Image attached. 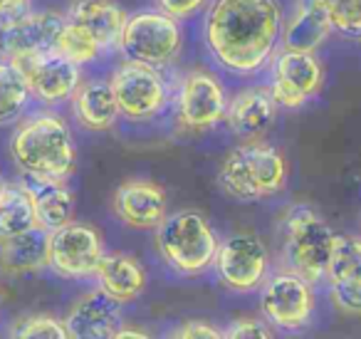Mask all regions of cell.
Returning <instances> with one entry per match:
<instances>
[{
  "instance_id": "cell-5",
  "label": "cell",
  "mask_w": 361,
  "mask_h": 339,
  "mask_svg": "<svg viewBox=\"0 0 361 339\" xmlns=\"http://www.w3.org/2000/svg\"><path fill=\"white\" fill-rule=\"evenodd\" d=\"M285 230V263L292 273L310 282L326 278L336 233L307 206H295L282 220Z\"/></svg>"
},
{
  "instance_id": "cell-3",
  "label": "cell",
  "mask_w": 361,
  "mask_h": 339,
  "mask_svg": "<svg viewBox=\"0 0 361 339\" xmlns=\"http://www.w3.org/2000/svg\"><path fill=\"white\" fill-rule=\"evenodd\" d=\"M218 184L231 198L240 203H255L275 196L287 184V161L275 146L250 141L223 159Z\"/></svg>"
},
{
  "instance_id": "cell-12",
  "label": "cell",
  "mask_w": 361,
  "mask_h": 339,
  "mask_svg": "<svg viewBox=\"0 0 361 339\" xmlns=\"http://www.w3.org/2000/svg\"><path fill=\"white\" fill-rule=\"evenodd\" d=\"M324 85V70L314 52L282 50L272 57L270 95L282 109H300L314 100Z\"/></svg>"
},
{
  "instance_id": "cell-29",
  "label": "cell",
  "mask_w": 361,
  "mask_h": 339,
  "mask_svg": "<svg viewBox=\"0 0 361 339\" xmlns=\"http://www.w3.org/2000/svg\"><path fill=\"white\" fill-rule=\"evenodd\" d=\"M11 337H23V339H65L70 337L67 332L65 319L52 317V314H32L18 322V327L11 332Z\"/></svg>"
},
{
  "instance_id": "cell-25",
  "label": "cell",
  "mask_w": 361,
  "mask_h": 339,
  "mask_svg": "<svg viewBox=\"0 0 361 339\" xmlns=\"http://www.w3.org/2000/svg\"><path fill=\"white\" fill-rule=\"evenodd\" d=\"M37 225L32 201L23 186H6L0 196V238H11Z\"/></svg>"
},
{
  "instance_id": "cell-8",
  "label": "cell",
  "mask_w": 361,
  "mask_h": 339,
  "mask_svg": "<svg viewBox=\"0 0 361 339\" xmlns=\"http://www.w3.org/2000/svg\"><path fill=\"white\" fill-rule=\"evenodd\" d=\"M218 280L233 292H255L262 287L270 268V253L260 235L250 230L231 233L218 243L216 263Z\"/></svg>"
},
{
  "instance_id": "cell-10",
  "label": "cell",
  "mask_w": 361,
  "mask_h": 339,
  "mask_svg": "<svg viewBox=\"0 0 361 339\" xmlns=\"http://www.w3.org/2000/svg\"><path fill=\"white\" fill-rule=\"evenodd\" d=\"M260 309L267 324L295 332L312 322L314 314V290L302 275L285 270L265 278L260 290Z\"/></svg>"
},
{
  "instance_id": "cell-22",
  "label": "cell",
  "mask_w": 361,
  "mask_h": 339,
  "mask_svg": "<svg viewBox=\"0 0 361 339\" xmlns=\"http://www.w3.org/2000/svg\"><path fill=\"white\" fill-rule=\"evenodd\" d=\"M99 287L116 302H134L146 287V273L136 258L126 253H104L94 270Z\"/></svg>"
},
{
  "instance_id": "cell-17",
  "label": "cell",
  "mask_w": 361,
  "mask_h": 339,
  "mask_svg": "<svg viewBox=\"0 0 361 339\" xmlns=\"http://www.w3.org/2000/svg\"><path fill=\"white\" fill-rule=\"evenodd\" d=\"M67 20L80 25L102 52L119 50L121 32L129 20L116 0H72L67 8Z\"/></svg>"
},
{
  "instance_id": "cell-32",
  "label": "cell",
  "mask_w": 361,
  "mask_h": 339,
  "mask_svg": "<svg viewBox=\"0 0 361 339\" xmlns=\"http://www.w3.org/2000/svg\"><path fill=\"white\" fill-rule=\"evenodd\" d=\"M208 3L211 0H156V8L176 20H188V18L206 11Z\"/></svg>"
},
{
  "instance_id": "cell-2",
  "label": "cell",
  "mask_w": 361,
  "mask_h": 339,
  "mask_svg": "<svg viewBox=\"0 0 361 339\" xmlns=\"http://www.w3.org/2000/svg\"><path fill=\"white\" fill-rule=\"evenodd\" d=\"M11 154L23 174L50 179H67L77 164L75 136L67 121L52 112H37L18 124Z\"/></svg>"
},
{
  "instance_id": "cell-37",
  "label": "cell",
  "mask_w": 361,
  "mask_h": 339,
  "mask_svg": "<svg viewBox=\"0 0 361 339\" xmlns=\"http://www.w3.org/2000/svg\"><path fill=\"white\" fill-rule=\"evenodd\" d=\"M0 278H3V268H0Z\"/></svg>"
},
{
  "instance_id": "cell-4",
  "label": "cell",
  "mask_w": 361,
  "mask_h": 339,
  "mask_svg": "<svg viewBox=\"0 0 361 339\" xmlns=\"http://www.w3.org/2000/svg\"><path fill=\"white\" fill-rule=\"evenodd\" d=\"M156 250L173 273L196 278L213 268L218 243L211 223L198 210H178L154 230Z\"/></svg>"
},
{
  "instance_id": "cell-16",
  "label": "cell",
  "mask_w": 361,
  "mask_h": 339,
  "mask_svg": "<svg viewBox=\"0 0 361 339\" xmlns=\"http://www.w3.org/2000/svg\"><path fill=\"white\" fill-rule=\"evenodd\" d=\"M67 332L75 339H109L119 332L121 302L104 292L102 287L82 295L70 307L65 317Z\"/></svg>"
},
{
  "instance_id": "cell-13",
  "label": "cell",
  "mask_w": 361,
  "mask_h": 339,
  "mask_svg": "<svg viewBox=\"0 0 361 339\" xmlns=\"http://www.w3.org/2000/svg\"><path fill=\"white\" fill-rule=\"evenodd\" d=\"M65 23L67 16L55 11L20 13V16L3 18L0 20V57L18 60L25 55L52 52Z\"/></svg>"
},
{
  "instance_id": "cell-28",
  "label": "cell",
  "mask_w": 361,
  "mask_h": 339,
  "mask_svg": "<svg viewBox=\"0 0 361 339\" xmlns=\"http://www.w3.org/2000/svg\"><path fill=\"white\" fill-rule=\"evenodd\" d=\"M331 28L349 40H361V0H324Z\"/></svg>"
},
{
  "instance_id": "cell-35",
  "label": "cell",
  "mask_w": 361,
  "mask_h": 339,
  "mask_svg": "<svg viewBox=\"0 0 361 339\" xmlns=\"http://www.w3.org/2000/svg\"><path fill=\"white\" fill-rule=\"evenodd\" d=\"M141 337H149V332H144V329H129L121 324L119 332L114 334V339H141Z\"/></svg>"
},
{
  "instance_id": "cell-26",
  "label": "cell",
  "mask_w": 361,
  "mask_h": 339,
  "mask_svg": "<svg viewBox=\"0 0 361 339\" xmlns=\"http://www.w3.org/2000/svg\"><path fill=\"white\" fill-rule=\"evenodd\" d=\"M326 278L329 282H361V235H336Z\"/></svg>"
},
{
  "instance_id": "cell-19",
  "label": "cell",
  "mask_w": 361,
  "mask_h": 339,
  "mask_svg": "<svg viewBox=\"0 0 361 339\" xmlns=\"http://www.w3.org/2000/svg\"><path fill=\"white\" fill-rule=\"evenodd\" d=\"M67 179H50V176L23 174V189L27 191L32 201V208L37 215V225L45 230H55L75 218V196Z\"/></svg>"
},
{
  "instance_id": "cell-27",
  "label": "cell",
  "mask_w": 361,
  "mask_h": 339,
  "mask_svg": "<svg viewBox=\"0 0 361 339\" xmlns=\"http://www.w3.org/2000/svg\"><path fill=\"white\" fill-rule=\"evenodd\" d=\"M55 52L67 57V60H72L80 67L90 65V62H97L102 57L99 45L72 20H67L65 25H62L60 35H57V42H55Z\"/></svg>"
},
{
  "instance_id": "cell-23",
  "label": "cell",
  "mask_w": 361,
  "mask_h": 339,
  "mask_svg": "<svg viewBox=\"0 0 361 339\" xmlns=\"http://www.w3.org/2000/svg\"><path fill=\"white\" fill-rule=\"evenodd\" d=\"M47 245H50V230L42 225H32L11 238H0V268L11 275L47 268Z\"/></svg>"
},
{
  "instance_id": "cell-6",
  "label": "cell",
  "mask_w": 361,
  "mask_h": 339,
  "mask_svg": "<svg viewBox=\"0 0 361 339\" xmlns=\"http://www.w3.org/2000/svg\"><path fill=\"white\" fill-rule=\"evenodd\" d=\"M178 23L161 11L129 16L119 42L121 55L156 70L173 65L183 50V30Z\"/></svg>"
},
{
  "instance_id": "cell-1",
  "label": "cell",
  "mask_w": 361,
  "mask_h": 339,
  "mask_svg": "<svg viewBox=\"0 0 361 339\" xmlns=\"http://www.w3.org/2000/svg\"><path fill=\"white\" fill-rule=\"evenodd\" d=\"M285 13L280 0H211L203 42L211 57L233 75H257L282 45Z\"/></svg>"
},
{
  "instance_id": "cell-20",
  "label": "cell",
  "mask_w": 361,
  "mask_h": 339,
  "mask_svg": "<svg viewBox=\"0 0 361 339\" xmlns=\"http://www.w3.org/2000/svg\"><path fill=\"white\" fill-rule=\"evenodd\" d=\"M70 102L75 119L87 131H109L119 119V105L109 80L94 77V80L80 82Z\"/></svg>"
},
{
  "instance_id": "cell-24",
  "label": "cell",
  "mask_w": 361,
  "mask_h": 339,
  "mask_svg": "<svg viewBox=\"0 0 361 339\" xmlns=\"http://www.w3.org/2000/svg\"><path fill=\"white\" fill-rule=\"evenodd\" d=\"M32 95L20 67L13 60L0 57V126L23 119Z\"/></svg>"
},
{
  "instance_id": "cell-9",
  "label": "cell",
  "mask_w": 361,
  "mask_h": 339,
  "mask_svg": "<svg viewBox=\"0 0 361 339\" xmlns=\"http://www.w3.org/2000/svg\"><path fill=\"white\" fill-rule=\"evenodd\" d=\"M104 253V238L99 230L94 225L72 218L60 228L50 230L47 268L55 270L60 278H90L94 275Z\"/></svg>"
},
{
  "instance_id": "cell-11",
  "label": "cell",
  "mask_w": 361,
  "mask_h": 339,
  "mask_svg": "<svg viewBox=\"0 0 361 339\" xmlns=\"http://www.w3.org/2000/svg\"><path fill=\"white\" fill-rule=\"evenodd\" d=\"M228 109L223 82L208 70H191L183 75L176 92V119L188 131H208L221 124Z\"/></svg>"
},
{
  "instance_id": "cell-31",
  "label": "cell",
  "mask_w": 361,
  "mask_h": 339,
  "mask_svg": "<svg viewBox=\"0 0 361 339\" xmlns=\"http://www.w3.org/2000/svg\"><path fill=\"white\" fill-rule=\"evenodd\" d=\"M272 329L267 327L265 317H240L235 322H231V327L223 329V337L228 339H270Z\"/></svg>"
},
{
  "instance_id": "cell-34",
  "label": "cell",
  "mask_w": 361,
  "mask_h": 339,
  "mask_svg": "<svg viewBox=\"0 0 361 339\" xmlns=\"http://www.w3.org/2000/svg\"><path fill=\"white\" fill-rule=\"evenodd\" d=\"M27 6H30V0H0V20L20 16V13L27 11Z\"/></svg>"
},
{
  "instance_id": "cell-30",
  "label": "cell",
  "mask_w": 361,
  "mask_h": 339,
  "mask_svg": "<svg viewBox=\"0 0 361 339\" xmlns=\"http://www.w3.org/2000/svg\"><path fill=\"white\" fill-rule=\"evenodd\" d=\"M331 302L346 317H361V282H331Z\"/></svg>"
},
{
  "instance_id": "cell-36",
  "label": "cell",
  "mask_w": 361,
  "mask_h": 339,
  "mask_svg": "<svg viewBox=\"0 0 361 339\" xmlns=\"http://www.w3.org/2000/svg\"><path fill=\"white\" fill-rule=\"evenodd\" d=\"M3 191H6V184H3V179H0V196H3Z\"/></svg>"
},
{
  "instance_id": "cell-15",
  "label": "cell",
  "mask_w": 361,
  "mask_h": 339,
  "mask_svg": "<svg viewBox=\"0 0 361 339\" xmlns=\"http://www.w3.org/2000/svg\"><path fill=\"white\" fill-rule=\"evenodd\" d=\"M114 215L134 230H156L169 215V198L159 184L149 179H129L111 196Z\"/></svg>"
},
{
  "instance_id": "cell-21",
  "label": "cell",
  "mask_w": 361,
  "mask_h": 339,
  "mask_svg": "<svg viewBox=\"0 0 361 339\" xmlns=\"http://www.w3.org/2000/svg\"><path fill=\"white\" fill-rule=\"evenodd\" d=\"M331 20L324 0H300L297 11L282 28V50L314 52L331 35Z\"/></svg>"
},
{
  "instance_id": "cell-7",
  "label": "cell",
  "mask_w": 361,
  "mask_h": 339,
  "mask_svg": "<svg viewBox=\"0 0 361 339\" xmlns=\"http://www.w3.org/2000/svg\"><path fill=\"white\" fill-rule=\"evenodd\" d=\"M119 114L131 121H149L169 107V82L161 70L126 60L111 75Z\"/></svg>"
},
{
  "instance_id": "cell-18",
  "label": "cell",
  "mask_w": 361,
  "mask_h": 339,
  "mask_svg": "<svg viewBox=\"0 0 361 339\" xmlns=\"http://www.w3.org/2000/svg\"><path fill=\"white\" fill-rule=\"evenodd\" d=\"M277 105L270 95V87H250L228 100V109L223 121L228 129L240 139H255L265 134L275 121Z\"/></svg>"
},
{
  "instance_id": "cell-14",
  "label": "cell",
  "mask_w": 361,
  "mask_h": 339,
  "mask_svg": "<svg viewBox=\"0 0 361 339\" xmlns=\"http://www.w3.org/2000/svg\"><path fill=\"white\" fill-rule=\"evenodd\" d=\"M13 62L20 67L30 95L47 107L70 102L77 85L82 82V67L67 57L57 55L55 50L18 57Z\"/></svg>"
},
{
  "instance_id": "cell-33",
  "label": "cell",
  "mask_w": 361,
  "mask_h": 339,
  "mask_svg": "<svg viewBox=\"0 0 361 339\" xmlns=\"http://www.w3.org/2000/svg\"><path fill=\"white\" fill-rule=\"evenodd\" d=\"M169 337H180V339H218L223 337V329H216L206 322V319H186V322L176 327L173 332H169Z\"/></svg>"
}]
</instances>
